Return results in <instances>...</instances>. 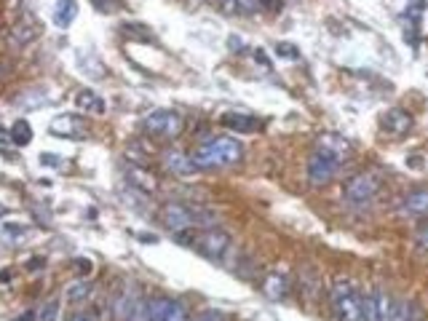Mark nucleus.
<instances>
[{"label":"nucleus","mask_w":428,"mask_h":321,"mask_svg":"<svg viewBox=\"0 0 428 321\" xmlns=\"http://www.w3.org/2000/svg\"><path fill=\"white\" fill-rule=\"evenodd\" d=\"M244 155V148L236 136H209L201 145H196V150L190 152V161L196 164V169H228L236 166Z\"/></svg>","instance_id":"nucleus-1"},{"label":"nucleus","mask_w":428,"mask_h":321,"mask_svg":"<svg viewBox=\"0 0 428 321\" xmlns=\"http://www.w3.org/2000/svg\"><path fill=\"white\" fill-rule=\"evenodd\" d=\"M332 308H335V316L340 321H364V297L359 295V289L354 287L351 281L340 279L332 292Z\"/></svg>","instance_id":"nucleus-2"},{"label":"nucleus","mask_w":428,"mask_h":321,"mask_svg":"<svg viewBox=\"0 0 428 321\" xmlns=\"http://www.w3.org/2000/svg\"><path fill=\"white\" fill-rule=\"evenodd\" d=\"M142 129H145V134L158 136V139H177L185 129V120L180 113L161 107V110H150L142 118Z\"/></svg>","instance_id":"nucleus-3"},{"label":"nucleus","mask_w":428,"mask_h":321,"mask_svg":"<svg viewBox=\"0 0 428 321\" xmlns=\"http://www.w3.org/2000/svg\"><path fill=\"white\" fill-rule=\"evenodd\" d=\"M342 166V158L338 155H332V152L326 150H313V155L308 158V180L310 185L322 187L326 182H332V177L338 174V169Z\"/></svg>","instance_id":"nucleus-4"},{"label":"nucleus","mask_w":428,"mask_h":321,"mask_svg":"<svg viewBox=\"0 0 428 321\" xmlns=\"http://www.w3.org/2000/svg\"><path fill=\"white\" fill-rule=\"evenodd\" d=\"M145 321H190L188 308L169 297H150L145 303Z\"/></svg>","instance_id":"nucleus-5"},{"label":"nucleus","mask_w":428,"mask_h":321,"mask_svg":"<svg viewBox=\"0 0 428 321\" xmlns=\"http://www.w3.org/2000/svg\"><path fill=\"white\" fill-rule=\"evenodd\" d=\"M377 187H380V182H377L375 174L364 171V174H356V177H351V180L345 182V187H342V196H345V201L348 203H356V206H361V203H370L372 198H375Z\"/></svg>","instance_id":"nucleus-6"},{"label":"nucleus","mask_w":428,"mask_h":321,"mask_svg":"<svg viewBox=\"0 0 428 321\" xmlns=\"http://www.w3.org/2000/svg\"><path fill=\"white\" fill-rule=\"evenodd\" d=\"M161 220L169 228L171 233H180V230H193V225H198L196 220V209H190L185 203H166L164 212H161Z\"/></svg>","instance_id":"nucleus-7"},{"label":"nucleus","mask_w":428,"mask_h":321,"mask_svg":"<svg viewBox=\"0 0 428 321\" xmlns=\"http://www.w3.org/2000/svg\"><path fill=\"white\" fill-rule=\"evenodd\" d=\"M391 305L394 300L386 292L372 289L364 297V321H391Z\"/></svg>","instance_id":"nucleus-8"},{"label":"nucleus","mask_w":428,"mask_h":321,"mask_svg":"<svg viewBox=\"0 0 428 321\" xmlns=\"http://www.w3.org/2000/svg\"><path fill=\"white\" fill-rule=\"evenodd\" d=\"M198 249H201L204 257L220 263L225 257V252L230 249V236L225 230H206L204 236L198 238Z\"/></svg>","instance_id":"nucleus-9"},{"label":"nucleus","mask_w":428,"mask_h":321,"mask_svg":"<svg viewBox=\"0 0 428 321\" xmlns=\"http://www.w3.org/2000/svg\"><path fill=\"white\" fill-rule=\"evenodd\" d=\"M51 132L59 136H68V139H81V136H86V120L78 116H56L51 120Z\"/></svg>","instance_id":"nucleus-10"},{"label":"nucleus","mask_w":428,"mask_h":321,"mask_svg":"<svg viewBox=\"0 0 428 321\" xmlns=\"http://www.w3.org/2000/svg\"><path fill=\"white\" fill-rule=\"evenodd\" d=\"M161 161H164L166 171L177 174V177H190V174L196 171V164L190 161L188 152H182V150H166L161 155Z\"/></svg>","instance_id":"nucleus-11"},{"label":"nucleus","mask_w":428,"mask_h":321,"mask_svg":"<svg viewBox=\"0 0 428 321\" xmlns=\"http://www.w3.org/2000/svg\"><path fill=\"white\" fill-rule=\"evenodd\" d=\"M399 209H402V214H407V217H426L428 214V190H412L407 193L402 203H399Z\"/></svg>","instance_id":"nucleus-12"},{"label":"nucleus","mask_w":428,"mask_h":321,"mask_svg":"<svg viewBox=\"0 0 428 321\" xmlns=\"http://www.w3.org/2000/svg\"><path fill=\"white\" fill-rule=\"evenodd\" d=\"M223 126H228V129L236 132V134H252V132H257L260 120H257L255 116H246V113H225Z\"/></svg>","instance_id":"nucleus-13"},{"label":"nucleus","mask_w":428,"mask_h":321,"mask_svg":"<svg viewBox=\"0 0 428 321\" xmlns=\"http://www.w3.org/2000/svg\"><path fill=\"white\" fill-rule=\"evenodd\" d=\"M383 126L391 132V134H404L412 129V116L407 110H388L386 118H383Z\"/></svg>","instance_id":"nucleus-14"},{"label":"nucleus","mask_w":428,"mask_h":321,"mask_svg":"<svg viewBox=\"0 0 428 321\" xmlns=\"http://www.w3.org/2000/svg\"><path fill=\"white\" fill-rule=\"evenodd\" d=\"M316 148H319V150L332 152V155H338V158H342V161H345L348 152H351V145L338 134H322L319 136V142H316Z\"/></svg>","instance_id":"nucleus-15"},{"label":"nucleus","mask_w":428,"mask_h":321,"mask_svg":"<svg viewBox=\"0 0 428 321\" xmlns=\"http://www.w3.org/2000/svg\"><path fill=\"white\" fill-rule=\"evenodd\" d=\"M126 177H129V185L142 190V193H153L155 187H158V180H155L153 174L148 169H139V166H132V169L126 171Z\"/></svg>","instance_id":"nucleus-16"},{"label":"nucleus","mask_w":428,"mask_h":321,"mask_svg":"<svg viewBox=\"0 0 428 321\" xmlns=\"http://www.w3.org/2000/svg\"><path fill=\"white\" fill-rule=\"evenodd\" d=\"M391 321H420V308L412 300H394V305H391Z\"/></svg>","instance_id":"nucleus-17"},{"label":"nucleus","mask_w":428,"mask_h":321,"mask_svg":"<svg viewBox=\"0 0 428 321\" xmlns=\"http://www.w3.org/2000/svg\"><path fill=\"white\" fill-rule=\"evenodd\" d=\"M75 104H78V110H84V113H94V116H102L104 113V102L102 97H97L94 91H78V97H75Z\"/></svg>","instance_id":"nucleus-18"},{"label":"nucleus","mask_w":428,"mask_h":321,"mask_svg":"<svg viewBox=\"0 0 428 321\" xmlns=\"http://www.w3.org/2000/svg\"><path fill=\"white\" fill-rule=\"evenodd\" d=\"M75 14H78L75 0H59V3H56V11H54V22H56L59 27H70L72 19H75Z\"/></svg>","instance_id":"nucleus-19"},{"label":"nucleus","mask_w":428,"mask_h":321,"mask_svg":"<svg viewBox=\"0 0 428 321\" xmlns=\"http://www.w3.org/2000/svg\"><path fill=\"white\" fill-rule=\"evenodd\" d=\"M11 142L19 145V148H24V145L33 142V126H30L24 118H19L17 123L11 126Z\"/></svg>","instance_id":"nucleus-20"},{"label":"nucleus","mask_w":428,"mask_h":321,"mask_svg":"<svg viewBox=\"0 0 428 321\" xmlns=\"http://www.w3.org/2000/svg\"><path fill=\"white\" fill-rule=\"evenodd\" d=\"M265 295L271 297V300H278V297H284L287 295V281H284V276H271L268 279V284H265Z\"/></svg>","instance_id":"nucleus-21"},{"label":"nucleus","mask_w":428,"mask_h":321,"mask_svg":"<svg viewBox=\"0 0 428 321\" xmlns=\"http://www.w3.org/2000/svg\"><path fill=\"white\" fill-rule=\"evenodd\" d=\"M88 295H91V284H88V281H75V284L68 289L70 303H84Z\"/></svg>","instance_id":"nucleus-22"},{"label":"nucleus","mask_w":428,"mask_h":321,"mask_svg":"<svg viewBox=\"0 0 428 321\" xmlns=\"http://www.w3.org/2000/svg\"><path fill=\"white\" fill-rule=\"evenodd\" d=\"M59 305H62V300H59V297H51L49 303L40 308V313H38V321H56V319H59Z\"/></svg>","instance_id":"nucleus-23"},{"label":"nucleus","mask_w":428,"mask_h":321,"mask_svg":"<svg viewBox=\"0 0 428 321\" xmlns=\"http://www.w3.org/2000/svg\"><path fill=\"white\" fill-rule=\"evenodd\" d=\"M260 8V0H236L233 6V14H241V17H249Z\"/></svg>","instance_id":"nucleus-24"},{"label":"nucleus","mask_w":428,"mask_h":321,"mask_svg":"<svg viewBox=\"0 0 428 321\" xmlns=\"http://www.w3.org/2000/svg\"><path fill=\"white\" fill-rule=\"evenodd\" d=\"M100 14H113L120 8V0H88Z\"/></svg>","instance_id":"nucleus-25"},{"label":"nucleus","mask_w":428,"mask_h":321,"mask_svg":"<svg viewBox=\"0 0 428 321\" xmlns=\"http://www.w3.org/2000/svg\"><path fill=\"white\" fill-rule=\"evenodd\" d=\"M276 54L284 59H297V49L292 43H276Z\"/></svg>","instance_id":"nucleus-26"},{"label":"nucleus","mask_w":428,"mask_h":321,"mask_svg":"<svg viewBox=\"0 0 428 321\" xmlns=\"http://www.w3.org/2000/svg\"><path fill=\"white\" fill-rule=\"evenodd\" d=\"M3 233L8 238H22L24 236V228L17 225V222H6V225H3Z\"/></svg>","instance_id":"nucleus-27"},{"label":"nucleus","mask_w":428,"mask_h":321,"mask_svg":"<svg viewBox=\"0 0 428 321\" xmlns=\"http://www.w3.org/2000/svg\"><path fill=\"white\" fill-rule=\"evenodd\" d=\"M193 321H225V316L220 311H201Z\"/></svg>","instance_id":"nucleus-28"},{"label":"nucleus","mask_w":428,"mask_h":321,"mask_svg":"<svg viewBox=\"0 0 428 321\" xmlns=\"http://www.w3.org/2000/svg\"><path fill=\"white\" fill-rule=\"evenodd\" d=\"M415 238H418V246H420V249H428V222H423V225L418 228Z\"/></svg>","instance_id":"nucleus-29"},{"label":"nucleus","mask_w":428,"mask_h":321,"mask_svg":"<svg viewBox=\"0 0 428 321\" xmlns=\"http://www.w3.org/2000/svg\"><path fill=\"white\" fill-rule=\"evenodd\" d=\"M40 164H43V166H59V155H54V152H40Z\"/></svg>","instance_id":"nucleus-30"},{"label":"nucleus","mask_w":428,"mask_h":321,"mask_svg":"<svg viewBox=\"0 0 428 321\" xmlns=\"http://www.w3.org/2000/svg\"><path fill=\"white\" fill-rule=\"evenodd\" d=\"M72 265H75V271L78 273H86V276L91 273V263H88V260H72Z\"/></svg>","instance_id":"nucleus-31"},{"label":"nucleus","mask_w":428,"mask_h":321,"mask_svg":"<svg viewBox=\"0 0 428 321\" xmlns=\"http://www.w3.org/2000/svg\"><path fill=\"white\" fill-rule=\"evenodd\" d=\"M217 3L223 6V8H225V11H228V14H233V6H236V0H217Z\"/></svg>","instance_id":"nucleus-32"},{"label":"nucleus","mask_w":428,"mask_h":321,"mask_svg":"<svg viewBox=\"0 0 428 321\" xmlns=\"http://www.w3.org/2000/svg\"><path fill=\"white\" fill-rule=\"evenodd\" d=\"M68 321H94V319H91L88 313H72V316H70Z\"/></svg>","instance_id":"nucleus-33"},{"label":"nucleus","mask_w":428,"mask_h":321,"mask_svg":"<svg viewBox=\"0 0 428 321\" xmlns=\"http://www.w3.org/2000/svg\"><path fill=\"white\" fill-rule=\"evenodd\" d=\"M33 319H35V313H33V311H30V313H24V316H19L17 321H33Z\"/></svg>","instance_id":"nucleus-34"},{"label":"nucleus","mask_w":428,"mask_h":321,"mask_svg":"<svg viewBox=\"0 0 428 321\" xmlns=\"http://www.w3.org/2000/svg\"><path fill=\"white\" fill-rule=\"evenodd\" d=\"M196 3H198V0H196Z\"/></svg>","instance_id":"nucleus-35"}]
</instances>
